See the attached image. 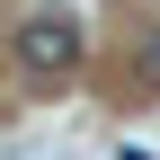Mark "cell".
<instances>
[{
	"label": "cell",
	"instance_id": "cell-2",
	"mask_svg": "<svg viewBox=\"0 0 160 160\" xmlns=\"http://www.w3.org/2000/svg\"><path fill=\"white\" fill-rule=\"evenodd\" d=\"M142 89L160 98V36H151V45H142Z\"/></svg>",
	"mask_w": 160,
	"mask_h": 160
},
{
	"label": "cell",
	"instance_id": "cell-1",
	"mask_svg": "<svg viewBox=\"0 0 160 160\" xmlns=\"http://www.w3.org/2000/svg\"><path fill=\"white\" fill-rule=\"evenodd\" d=\"M80 53H89V36H80V18H71V9H36L27 27H18V71L45 80V89L80 71Z\"/></svg>",
	"mask_w": 160,
	"mask_h": 160
}]
</instances>
